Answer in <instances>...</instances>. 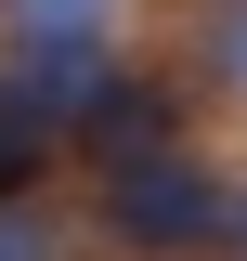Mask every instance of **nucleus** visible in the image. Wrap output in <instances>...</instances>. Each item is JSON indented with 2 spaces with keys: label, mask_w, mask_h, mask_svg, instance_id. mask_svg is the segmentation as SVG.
<instances>
[{
  "label": "nucleus",
  "mask_w": 247,
  "mask_h": 261,
  "mask_svg": "<svg viewBox=\"0 0 247 261\" xmlns=\"http://www.w3.org/2000/svg\"><path fill=\"white\" fill-rule=\"evenodd\" d=\"M221 222H234V170L208 144H156V157L91 170V235L130 261H221Z\"/></svg>",
  "instance_id": "f257e3e1"
},
{
  "label": "nucleus",
  "mask_w": 247,
  "mask_h": 261,
  "mask_svg": "<svg viewBox=\"0 0 247 261\" xmlns=\"http://www.w3.org/2000/svg\"><path fill=\"white\" fill-rule=\"evenodd\" d=\"M156 144H195V105L156 79V65H130L117 92H104V118L78 130V170H117V157H156Z\"/></svg>",
  "instance_id": "f03ea898"
},
{
  "label": "nucleus",
  "mask_w": 247,
  "mask_h": 261,
  "mask_svg": "<svg viewBox=\"0 0 247 261\" xmlns=\"http://www.w3.org/2000/svg\"><path fill=\"white\" fill-rule=\"evenodd\" d=\"M182 79L208 105H247V0H208L195 13V39H182Z\"/></svg>",
  "instance_id": "7ed1b4c3"
},
{
  "label": "nucleus",
  "mask_w": 247,
  "mask_h": 261,
  "mask_svg": "<svg viewBox=\"0 0 247 261\" xmlns=\"http://www.w3.org/2000/svg\"><path fill=\"white\" fill-rule=\"evenodd\" d=\"M65 39H117V0H0V53H65Z\"/></svg>",
  "instance_id": "20e7f679"
},
{
  "label": "nucleus",
  "mask_w": 247,
  "mask_h": 261,
  "mask_svg": "<svg viewBox=\"0 0 247 261\" xmlns=\"http://www.w3.org/2000/svg\"><path fill=\"white\" fill-rule=\"evenodd\" d=\"M0 261H78V222L52 196H0Z\"/></svg>",
  "instance_id": "39448f33"
},
{
  "label": "nucleus",
  "mask_w": 247,
  "mask_h": 261,
  "mask_svg": "<svg viewBox=\"0 0 247 261\" xmlns=\"http://www.w3.org/2000/svg\"><path fill=\"white\" fill-rule=\"evenodd\" d=\"M52 170H65L52 144H13V130H0V196H39V183H52Z\"/></svg>",
  "instance_id": "423d86ee"
},
{
  "label": "nucleus",
  "mask_w": 247,
  "mask_h": 261,
  "mask_svg": "<svg viewBox=\"0 0 247 261\" xmlns=\"http://www.w3.org/2000/svg\"><path fill=\"white\" fill-rule=\"evenodd\" d=\"M221 261H247V183H234V222H221Z\"/></svg>",
  "instance_id": "0eeeda50"
},
{
  "label": "nucleus",
  "mask_w": 247,
  "mask_h": 261,
  "mask_svg": "<svg viewBox=\"0 0 247 261\" xmlns=\"http://www.w3.org/2000/svg\"><path fill=\"white\" fill-rule=\"evenodd\" d=\"M195 13H208V0H195Z\"/></svg>",
  "instance_id": "6e6552de"
}]
</instances>
